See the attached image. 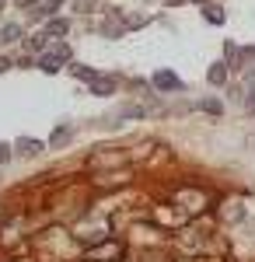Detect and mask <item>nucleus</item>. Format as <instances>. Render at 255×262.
I'll return each mask as SVG.
<instances>
[{
	"mask_svg": "<svg viewBox=\"0 0 255 262\" xmlns=\"http://www.w3.org/2000/svg\"><path fill=\"white\" fill-rule=\"evenodd\" d=\"M67 60H70V46H67V42H56V49H49V53L39 56V70H46V74H59Z\"/></svg>",
	"mask_w": 255,
	"mask_h": 262,
	"instance_id": "nucleus-1",
	"label": "nucleus"
},
{
	"mask_svg": "<svg viewBox=\"0 0 255 262\" xmlns=\"http://www.w3.org/2000/svg\"><path fill=\"white\" fill-rule=\"evenodd\" d=\"M122 255H126L122 242H101L98 248H91V255H88V259H91V262H119Z\"/></svg>",
	"mask_w": 255,
	"mask_h": 262,
	"instance_id": "nucleus-2",
	"label": "nucleus"
},
{
	"mask_svg": "<svg viewBox=\"0 0 255 262\" xmlns=\"http://www.w3.org/2000/svg\"><path fill=\"white\" fill-rule=\"evenodd\" d=\"M154 88H161V91H182V81H178L172 70H157L154 74Z\"/></svg>",
	"mask_w": 255,
	"mask_h": 262,
	"instance_id": "nucleus-3",
	"label": "nucleus"
},
{
	"mask_svg": "<svg viewBox=\"0 0 255 262\" xmlns=\"http://www.w3.org/2000/svg\"><path fill=\"white\" fill-rule=\"evenodd\" d=\"M14 150H18L21 158H35V154H42V143L32 140V137H21V140L14 143Z\"/></svg>",
	"mask_w": 255,
	"mask_h": 262,
	"instance_id": "nucleus-4",
	"label": "nucleus"
},
{
	"mask_svg": "<svg viewBox=\"0 0 255 262\" xmlns=\"http://www.w3.org/2000/svg\"><path fill=\"white\" fill-rule=\"evenodd\" d=\"M122 28H126V25H122V18H112V14H109V18H105V25H101V35H105V39H119V35H122Z\"/></svg>",
	"mask_w": 255,
	"mask_h": 262,
	"instance_id": "nucleus-5",
	"label": "nucleus"
},
{
	"mask_svg": "<svg viewBox=\"0 0 255 262\" xmlns=\"http://www.w3.org/2000/svg\"><path fill=\"white\" fill-rule=\"evenodd\" d=\"M112 91H116V81L112 77H95L91 81V95H98V98H109Z\"/></svg>",
	"mask_w": 255,
	"mask_h": 262,
	"instance_id": "nucleus-6",
	"label": "nucleus"
},
{
	"mask_svg": "<svg viewBox=\"0 0 255 262\" xmlns=\"http://www.w3.org/2000/svg\"><path fill=\"white\" fill-rule=\"evenodd\" d=\"M206 81L214 84V88H224L227 84V63H214L210 74H206Z\"/></svg>",
	"mask_w": 255,
	"mask_h": 262,
	"instance_id": "nucleus-7",
	"label": "nucleus"
},
{
	"mask_svg": "<svg viewBox=\"0 0 255 262\" xmlns=\"http://www.w3.org/2000/svg\"><path fill=\"white\" fill-rule=\"evenodd\" d=\"M67 28H70V21L53 18L49 25H46V35H49V39H63V35H67Z\"/></svg>",
	"mask_w": 255,
	"mask_h": 262,
	"instance_id": "nucleus-8",
	"label": "nucleus"
},
{
	"mask_svg": "<svg viewBox=\"0 0 255 262\" xmlns=\"http://www.w3.org/2000/svg\"><path fill=\"white\" fill-rule=\"evenodd\" d=\"M18 39H21V25L11 21V25H4V28H0V46H11V42H18Z\"/></svg>",
	"mask_w": 255,
	"mask_h": 262,
	"instance_id": "nucleus-9",
	"label": "nucleus"
},
{
	"mask_svg": "<svg viewBox=\"0 0 255 262\" xmlns=\"http://www.w3.org/2000/svg\"><path fill=\"white\" fill-rule=\"evenodd\" d=\"M70 133H74V129H70V126L63 122V126H56V129H53V137H49V143H53V147H59V143H67V140H70Z\"/></svg>",
	"mask_w": 255,
	"mask_h": 262,
	"instance_id": "nucleus-10",
	"label": "nucleus"
},
{
	"mask_svg": "<svg viewBox=\"0 0 255 262\" xmlns=\"http://www.w3.org/2000/svg\"><path fill=\"white\" fill-rule=\"evenodd\" d=\"M70 74H74V77H80V81H95V77H98V74H95V70H91V67H70Z\"/></svg>",
	"mask_w": 255,
	"mask_h": 262,
	"instance_id": "nucleus-11",
	"label": "nucleus"
},
{
	"mask_svg": "<svg viewBox=\"0 0 255 262\" xmlns=\"http://www.w3.org/2000/svg\"><path fill=\"white\" fill-rule=\"evenodd\" d=\"M151 108H143V105H130V108H122V119H143Z\"/></svg>",
	"mask_w": 255,
	"mask_h": 262,
	"instance_id": "nucleus-12",
	"label": "nucleus"
},
{
	"mask_svg": "<svg viewBox=\"0 0 255 262\" xmlns=\"http://www.w3.org/2000/svg\"><path fill=\"white\" fill-rule=\"evenodd\" d=\"M46 39H49L46 32H39V35H32V39H28V49H32V53H42V49H46Z\"/></svg>",
	"mask_w": 255,
	"mask_h": 262,
	"instance_id": "nucleus-13",
	"label": "nucleus"
},
{
	"mask_svg": "<svg viewBox=\"0 0 255 262\" xmlns=\"http://www.w3.org/2000/svg\"><path fill=\"white\" fill-rule=\"evenodd\" d=\"M199 108H203V112H214V116H217V112H224V105H220L217 98H203V101H199Z\"/></svg>",
	"mask_w": 255,
	"mask_h": 262,
	"instance_id": "nucleus-14",
	"label": "nucleus"
},
{
	"mask_svg": "<svg viewBox=\"0 0 255 262\" xmlns=\"http://www.w3.org/2000/svg\"><path fill=\"white\" fill-rule=\"evenodd\" d=\"M206 21L220 25V21H224V11H220V7H214V4H206Z\"/></svg>",
	"mask_w": 255,
	"mask_h": 262,
	"instance_id": "nucleus-15",
	"label": "nucleus"
},
{
	"mask_svg": "<svg viewBox=\"0 0 255 262\" xmlns=\"http://www.w3.org/2000/svg\"><path fill=\"white\" fill-rule=\"evenodd\" d=\"M143 259H147V262H172V259H168V252H143Z\"/></svg>",
	"mask_w": 255,
	"mask_h": 262,
	"instance_id": "nucleus-16",
	"label": "nucleus"
},
{
	"mask_svg": "<svg viewBox=\"0 0 255 262\" xmlns=\"http://www.w3.org/2000/svg\"><path fill=\"white\" fill-rule=\"evenodd\" d=\"M74 7H77L80 14H88V11H91V7H95V0H74Z\"/></svg>",
	"mask_w": 255,
	"mask_h": 262,
	"instance_id": "nucleus-17",
	"label": "nucleus"
},
{
	"mask_svg": "<svg viewBox=\"0 0 255 262\" xmlns=\"http://www.w3.org/2000/svg\"><path fill=\"white\" fill-rule=\"evenodd\" d=\"M227 217H231V221H241V217H245V210H241L238 203H231V210H227Z\"/></svg>",
	"mask_w": 255,
	"mask_h": 262,
	"instance_id": "nucleus-18",
	"label": "nucleus"
},
{
	"mask_svg": "<svg viewBox=\"0 0 255 262\" xmlns=\"http://www.w3.org/2000/svg\"><path fill=\"white\" fill-rule=\"evenodd\" d=\"M14 4H18L21 11H35L39 7V0H14Z\"/></svg>",
	"mask_w": 255,
	"mask_h": 262,
	"instance_id": "nucleus-19",
	"label": "nucleus"
},
{
	"mask_svg": "<svg viewBox=\"0 0 255 262\" xmlns=\"http://www.w3.org/2000/svg\"><path fill=\"white\" fill-rule=\"evenodd\" d=\"M11 161V147H7V143H0V164H7Z\"/></svg>",
	"mask_w": 255,
	"mask_h": 262,
	"instance_id": "nucleus-20",
	"label": "nucleus"
},
{
	"mask_svg": "<svg viewBox=\"0 0 255 262\" xmlns=\"http://www.w3.org/2000/svg\"><path fill=\"white\" fill-rule=\"evenodd\" d=\"M4 70H11V60H4V56H0V74H4Z\"/></svg>",
	"mask_w": 255,
	"mask_h": 262,
	"instance_id": "nucleus-21",
	"label": "nucleus"
},
{
	"mask_svg": "<svg viewBox=\"0 0 255 262\" xmlns=\"http://www.w3.org/2000/svg\"><path fill=\"white\" fill-rule=\"evenodd\" d=\"M0 7H4V0H0Z\"/></svg>",
	"mask_w": 255,
	"mask_h": 262,
	"instance_id": "nucleus-22",
	"label": "nucleus"
}]
</instances>
